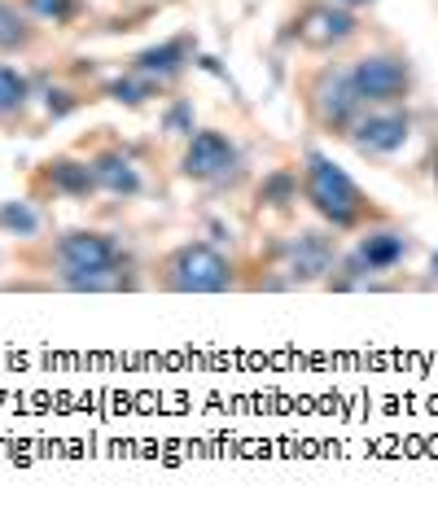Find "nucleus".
<instances>
[{
    "label": "nucleus",
    "instance_id": "obj_20",
    "mask_svg": "<svg viewBox=\"0 0 438 512\" xmlns=\"http://www.w3.org/2000/svg\"><path fill=\"white\" fill-rule=\"evenodd\" d=\"M163 132H167V136H193V132H198L189 101H171L167 114H163Z\"/></svg>",
    "mask_w": 438,
    "mask_h": 512
},
{
    "label": "nucleus",
    "instance_id": "obj_14",
    "mask_svg": "<svg viewBox=\"0 0 438 512\" xmlns=\"http://www.w3.org/2000/svg\"><path fill=\"white\" fill-rule=\"evenodd\" d=\"M31 40H36V31L27 27L18 5L0 0V53H22V49H31Z\"/></svg>",
    "mask_w": 438,
    "mask_h": 512
},
{
    "label": "nucleus",
    "instance_id": "obj_17",
    "mask_svg": "<svg viewBox=\"0 0 438 512\" xmlns=\"http://www.w3.org/2000/svg\"><path fill=\"white\" fill-rule=\"evenodd\" d=\"M0 232L5 237H36L40 215L31 202H0Z\"/></svg>",
    "mask_w": 438,
    "mask_h": 512
},
{
    "label": "nucleus",
    "instance_id": "obj_3",
    "mask_svg": "<svg viewBox=\"0 0 438 512\" xmlns=\"http://www.w3.org/2000/svg\"><path fill=\"white\" fill-rule=\"evenodd\" d=\"M163 285L171 294H228L237 285V267L206 241H189L163 259Z\"/></svg>",
    "mask_w": 438,
    "mask_h": 512
},
{
    "label": "nucleus",
    "instance_id": "obj_7",
    "mask_svg": "<svg viewBox=\"0 0 438 512\" xmlns=\"http://www.w3.org/2000/svg\"><path fill=\"white\" fill-rule=\"evenodd\" d=\"M180 167H184V176H189V180L219 184V180L237 176L241 154H237V145L228 141L224 132H215V127H202V132L189 136V149H184Z\"/></svg>",
    "mask_w": 438,
    "mask_h": 512
},
{
    "label": "nucleus",
    "instance_id": "obj_19",
    "mask_svg": "<svg viewBox=\"0 0 438 512\" xmlns=\"http://www.w3.org/2000/svg\"><path fill=\"white\" fill-rule=\"evenodd\" d=\"M27 9L44 22H53V27H62V22H71L79 14V0H27Z\"/></svg>",
    "mask_w": 438,
    "mask_h": 512
},
{
    "label": "nucleus",
    "instance_id": "obj_12",
    "mask_svg": "<svg viewBox=\"0 0 438 512\" xmlns=\"http://www.w3.org/2000/svg\"><path fill=\"white\" fill-rule=\"evenodd\" d=\"M92 176H97L101 193H114V197H136L141 193V171H136L132 158H123L119 149H101V154L92 158Z\"/></svg>",
    "mask_w": 438,
    "mask_h": 512
},
{
    "label": "nucleus",
    "instance_id": "obj_21",
    "mask_svg": "<svg viewBox=\"0 0 438 512\" xmlns=\"http://www.w3.org/2000/svg\"><path fill=\"white\" fill-rule=\"evenodd\" d=\"M338 5H347V9H360V5H373V0H338Z\"/></svg>",
    "mask_w": 438,
    "mask_h": 512
},
{
    "label": "nucleus",
    "instance_id": "obj_16",
    "mask_svg": "<svg viewBox=\"0 0 438 512\" xmlns=\"http://www.w3.org/2000/svg\"><path fill=\"white\" fill-rule=\"evenodd\" d=\"M158 88H163L158 79L132 71V75H123V79H110V84H106V97H110V101H123V106H145V101L154 97Z\"/></svg>",
    "mask_w": 438,
    "mask_h": 512
},
{
    "label": "nucleus",
    "instance_id": "obj_23",
    "mask_svg": "<svg viewBox=\"0 0 438 512\" xmlns=\"http://www.w3.org/2000/svg\"><path fill=\"white\" fill-rule=\"evenodd\" d=\"M434 184H438V158H434Z\"/></svg>",
    "mask_w": 438,
    "mask_h": 512
},
{
    "label": "nucleus",
    "instance_id": "obj_11",
    "mask_svg": "<svg viewBox=\"0 0 438 512\" xmlns=\"http://www.w3.org/2000/svg\"><path fill=\"white\" fill-rule=\"evenodd\" d=\"M189 62H193V40L189 36H171L163 44H149V49L136 53L132 71L158 79V84H171V79H180L184 71H189Z\"/></svg>",
    "mask_w": 438,
    "mask_h": 512
},
{
    "label": "nucleus",
    "instance_id": "obj_10",
    "mask_svg": "<svg viewBox=\"0 0 438 512\" xmlns=\"http://www.w3.org/2000/svg\"><path fill=\"white\" fill-rule=\"evenodd\" d=\"M333 241L325 232H298V237L285 246V272H290L294 285H311L325 281V272L333 267Z\"/></svg>",
    "mask_w": 438,
    "mask_h": 512
},
{
    "label": "nucleus",
    "instance_id": "obj_13",
    "mask_svg": "<svg viewBox=\"0 0 438 512\" xmlns=\"http://www.w3.org/2000/svg\"><path fill=\"white\" fill-rule=\"evenodd\" d=\"M44 180L53 184V193L62 197H92L97 193V176H92V158L79 162V158H53L44 167Z\"/></svg>",
    "mask_w": 438,
    "mask_h": 512
},
{
    "label": "nucleus",
    "instance_id": "obj_2",
    "mask_svg": "<svg viewBox=\"0 0 438 512\" xmlns=\"http://www.w3.org/2000/svg\"><path fill=\"white\" fill-rule=\"evenodd\" d=\"M303 193H307L311 211L333 228H355L368 215L364 189L329 154H320V149H307V158H303Z\"/></svg>",
    "mask_w": 438,
    "mask_h": 512
},
{
    "label": "nucleus",
    "instance_id": "obj_5",
    "mask_svg": "<svg viewBox=\"0 0 438 512\" xmlns=\"http://www.w3.org/2000/svg\"><path fill=\"white\" fill-rule=\"evenodd\" d=\"M307 106L325 132H351V123L364 114V101L351 84V71H320L307 88Z\"/></svg>",
    "mask_w": 438,
    "mask_h": 512
},
{
    "label": "nucleus",
    "instance_id": "obj_4",
    "mask_svg": "<svg viewBox=\"0 0 438 512\" xmlns=\"http://www.w3.org/2000/svg\"><path fill=\"white\" fill-rule=\"evenodd\" d=\"M351 84L364 106H399L412 92V71L395 53H368L351 66Z\"/></svg>",
    "mask_w": 438,
    "mask_h": 512
},
{
    "label": "nucleus",
    "instance_id": "obj_8",
    "mask_svg": "<svg viewBox=\"0 0 438 512\" xmlns=\"http://www.w3.org/2000/svg\"><path fill=\"white\" fill-rule=\"evenodd\" d=\"M294 36H298V44H307V49H338V44H347L351 36H355V18H351V9L347 5H311V9H303V18L294 22Z\"/></svg>",
    "mask_w": 438,
    "mask_h": 512
},
{
    "label": "nucleus",
    "instance_id": "obj_22",
    "mask_svg": "<svg viewBox=\"0 0 438 512\" xmlns=\"http://www.w3.org/2000/svg\"><path fill=\"white\" fill-rule=\"evenodd\" d=\"M430 267H434V272H438V254H434V259H430Z\"/></svg>",
    "mask_w": 438,
    "mask_h": 512
},
{
    "label": "nucleus",
    "instance_id": "obj_18",
    "mask_svg": "<svg viewBox=\"0 0 438 512\" xmlns=\"http://www.w3.org/2000/svg\"><path fill=\"white\" fill-rule=\"evenodd\" d=\"M294 197H298V180L290 176V171H272V176L263 180V189H259V202L276 206V211H285Z\"/></svg>",
    "mask_w": 438,
    "mask_h": 512
},
{
    "label": "nucleus",
    "instance_id": "obj_1",
    "mask_svg": "<svg viewBox=\"0 0 438 512\" xmlns=\"http://www.w3.org/2000/svg\"><path fill=\"white\" fill-rule=\"evenodd\" d=\"M53 263L62 267V285L75 294H110V289H132V276H123L128 254L97 228H75L62 232V241L53 246Z\"/></svg>",
    "mask_w": 438,
    "mask_h": 512
},
{
    "label": "nucleus",
    "instance_id": "obj_6",
    "mask_svg": "<svg viewBox=\"0 0 438 512\" xmlns=\"http://www.w3.org/2000/svg\"><path fill=\"white\" fill-rule=\"evenodd\" d=\"M403 259H408V237H403L399 228H373L360 237V246H355V254L347 263H342V281H333L338 289H351L360 285L364 276H377V272H390V267H399Z\"/></svg>",
    "mask_w": 438,
    "mask_h": 512
},
{
    "label": "nucleus",
    "instance_id": "obj_9",
    "mask_svg": "<svg viewBox=\"0 0 438 512\" xmlns=\"http://www.w3.org/2000/svg\"><path fill=\"white\" fill-rule=\"evenodd\" d=\"M408 132H412L408 114L386 110V114H360V119L351 123V132H347V136H351V145L360 149V154H368V158H386V154H395V149H403Z\"/></svg>",
    "mask_w": 438,
    "mask_h": 512
},
{
    "label": "nucleus",
    "instance_id": "obj_15",
    "mask_svg": "<svg viewBox=\"0 0 438 512\" xmlns=\"http://www.w3.org/2000/svg\"><path fill=\"white\" fill-rule=\"evenodd\" d=\"M31 101V79L18 66H0V119H14Z\"/></svg>",
    "mask_w": 438,
    "mask_h": 512
}]
</instances>
